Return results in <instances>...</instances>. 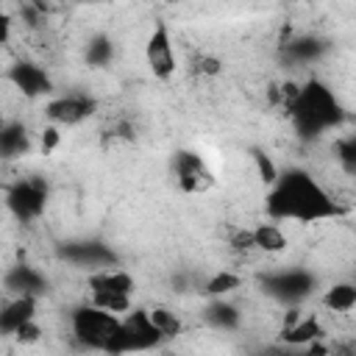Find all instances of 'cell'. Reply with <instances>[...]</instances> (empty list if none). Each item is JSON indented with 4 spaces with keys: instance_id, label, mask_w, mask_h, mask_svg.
Masks as SVG:
<instances>
[{
    "instance_id": "2",
    "label": "cell",
    "mask_w": 356,
    "mask_h": 356,
    "mask_svg": "<svg viewBox=\"0 0 356 356\" xmlns=\"http://www.w3.org/2000/svg\"><path fill=\"white\" fill-rule=\"evenodd\" d=\"M289 117H292V125L295 131L303 136V139H314L320 134H325L328 128L339 125L345 111L342 106L337 103L334 92L317 81V78H309L303 86H300V97L298 103L289 108Z\"/></svg>"
},
{
    "instance_id": "7",
    "label": "cell",
    "mask_w": 356,
    "mask_h": 356,
    "mask_svg": "<svg viewBox=\"0 0 356 356\" xmlns=\"http://www.w3.org/2000/svg\"><path fill=\"white\" fill-rule=\"evenodd\" d=\"M145 61L150 67V72L159 78V81H170L178 70V58H175V47H172V39H170V28L164 22H159L147 42H145Z\"/></svg>"
},
{
    "instance_id": "24",
    "label": "cell",
    "mask_w": 356,
    "mask_h": 356,
    "mask_svg": "<svg viewBox=\"0 0 356 356\" xmlns=\"http://www.w3.org/2000/svg\"><path fill=\"white\" fill-rule=\"evenodd\" d=\"M111 56H114V44H111V39L108 36H95L89 44H86V61L92 64V67H106L108 61H111Z\"/></svg>"
},
{
    "instance_id": "23",
    "label": "cell",
    "mask_w": 356,
    "mask_h": 356,
    "mask_svg": "<svg viewBox=\"0 0 356 356\" xmlns=\"http://www.w3.org/2000/svg\"><path fill=\"white\" fill-rule=\"evenodd\" d=\"M150 320H153V325L161 331L164 339H175V337L181 334V320H178V314L170 312V309H164V306H153V309H150Z\"/></svg>"
},
{
    "instance_id": "4",
    "label": "cell",
    "mask_w": 356,
    "mask_h": 356,
    "mask_svg": "<svg viewBox=\"0 0 356 356\" xmlns=\"http://www.w3.org/2000/svg\"><path fill=\"white\" fill-rule=\"evenodd\" d=\"M164 337L161 331L153 325L150 320V309H131L122 323H120V334L108 350V356H122V353H139V350H150L156 345H161Z\"/></svg>"
},
{
    "instance_id": "18",
    "label": "cell",
    "mask_w": 356,
    "mask_h": 356,
    "mask_svg": "<svg viewBox=\"0 0 356 356\" xmlns=\"http://www.w3.org/2000/svg\"><path fill=\"white\" fill-rule=\"evenodd\" d=\"M89 303L103 309V312H111L117 317H125L134 309V298L131 295H120V292H89Z\"/></svg>"
},
{
    "instance_id": "6",
    "label": "cell",
    "mask_w": 356,
    "mask_h": 356,
    "mask_svg": "<svg viewBox=\"0 0 356 356\" xmlns=\"http://www.w3.org/2000/svg\"><path fill=\"white\" fill-rule=\"evenodd\" d=\"M172 172H175L178 189L184 195H203L217 184L214 172L195 150H178L172 156Z\"/></svg>"
},
{
    "instance_id": "28",
    "label": "cell",
    "mask_w": 356,
    "mask_h": 356,
    "mask_svg": "<svg viewBox=\"0 0 356 356\" xmlns=\"http://www.w3.org/2000/svg\"><path fill=\"white\" fill-rule=\"evenodd\" d=\"M195 70H197L200 75H209V78H214V75H220V72H222V61H220L217 56L200 53V56H197V61H195Z\"/></svg>"
},
{
    "instance_id": "9",
    "label": "cell",
    "mask_w": 356,
    "mask_h": 356,
    "mask_svg": "<svg viewBox=\"0 0 356 356\" xmlns=\"http://www.w3.org/2000/svg\"><path fill=\"white\" fill-rule=\"evenodd\" d=\"M264 289L284 303H298L312 295L314 278L306 270H281V273H273L270 278H264Z\"/></svg>"
},
{
    "instance_id": "30",
    "label": "cell",
    "mask_w": 356,
    "mask_h": 356,
    "mask_svg": "<svg viewBox=\"0 0 356 356\" xmlns=\"http://www.w3.org/2000/svg\"><path fill=\"white\" fill-rule=\"evenodd\" d=\"M331 356H356V339H337L331 345Z\"/></svg>"
},
{
    "instance_id": "29",
    "label": "cell",
    "mask_w": 356,
    "mask_h": 356,
    "mask_svg": "<svg viewBox=\"0 0 356 356\" xmlns=\"http://www.w3.org/2000/svg\"><path fill=\"white\" fill-rule=\"evenodd\" d=\"M58 142H61V134H58L56 125L42 128V136H39V150H42V153H53V150L58 147Z\"/></svg>"
},
{
    "instance_id": "31",
    "label": "cell",
    "mask_w": 356,
    "mask_h": 356,
    "mask_svg": "<svg viewBox=\"0 0 356 356\" xmlns=\"http://www.w3.org/2000/svg\"><path fill=\"white\" fill-rule=\"evenodd\" d=\"M303 356H331V345L325 339H317V342L303 348Z\"/></svg>"
},
{
    "instance_id": "16",
    "label": "cell",
    "mask_w": 356,
    "mask_h": 356,
    "mask_svg": "<svg viewBox=\"0 0 356 356\" xmlns=\"http://www.w3.org/2000/svg\"><path fill=\"white\" fill-rule=\"evenodd\" d=\"M28 147H31V142H28V131H25V125L22 122H6L3 125V134H0V150H3V156L6 159H17V156H25L28 153Z\"/></svg>"
},
{
    "instance_id": "19",
    "label": "cell",
    "mask_w": 356,
    "mask_h": 356,
    "mask_svg": "<svg viewBox=\"0 0 356 356\" xmlns=\"http://www.w3.org/2000/svg\"><path fill=\"white\" fill-rule=\"evenodd\" d=\"M203 317H206V323L214 325V328H236V325H239V312H236V306L225 303L222 298H217L214 303H209L206 312H203Z\"/></svg>"
},
{
    "instance_id": "3",
    "label": "cell",
    "mask_w": 356,
    "mask_h": 356,
    "mask_svg": "<svg viewBox=\"0 0 356 356\" xmlns=\"http://www.w3.org/2000/svg\"><path fill=\"white\" fill-rule=\"evenodd\" d=\"M120 323L122 317L111 314V312H103L92 303L86 306H78L72 314H70V331H72V339L81 345V348H89V350H100V353H108L117 334H120Z\"/></svg>"
},
{
    "instance_id": "13",
    "label": "cell",
    "mask_w": 356,
    "mask_h": 356,
    "mask_svg": "<svg viewBox=\"0 0 356 356\" xmlns=\"http://www.w3.org/2000/svg\"><path fill=\"white\" fill-rule=\"evenodd\" d=\"M44 286H47V284H44L42 273L33 270V267H28V264H17V267H11V270L6 273V289L17 292V295H31V298H36V295L44 292Z\"/></svg>"
},
{
    "instance_id": "22",
    "label": "cell",
    "mask_w": 356,
    "mask_h": 356,
    "mask_svg": "<svg viewBox=\"0 0 356 356\" xmlns=\"http://www.w3.org/2000/svg\"><path fill=\"white\" fill-rule=\"evenodd\" d=\"M334 153H337L339 167H342L350 178H356V131L348 134V136H339V139L334 142Z\"/></svg>"
},
{
    "instance_id": "10",
    "label": "cell",
    "mask_w": 356,
    "mask_h": 356,
    "mask_svg": "<svg viewBox=\"0 0 356 356\" xmlns=\"http://www.w3.org/2000/svg\"><path fill=\"white\" fill-rule=\"evenodd\" d=\"M95 114V100L89 95H64V97H53L44 103V117L53 125H78L86 117Z\"/></svg>"
},
{
    "instance_id": "14",
    "label": "cell",
    "mask_w": 356,
    "mask_h": 356,
    "mask_svg": "<svg viewBox=\"0 0 356 356\" xmlns=\"http://www.w3.org/2000/svg\"><path fill=\"white\" fill-rule=\"evenodd\" d=\"M323 337H325V328H323V323L317 317H303L298 325L278 331V342L289 345V348H306V345H312V342H317Z\"/></svg>"
},
{
    "instance_id": "27",
    "label": "cell",
    "mask_w": 356,
    "mask_h": 356,
    "mask_svg": "<svg viewBox=\"0 0 356 356\" xmlns=\"http://www.w3.org/2000/svg\"><path fill=\"white\" fill-rule=\"evenodd\" d=\"M42 334H44V328H42L36 320H31V323H25V325L14 334V339H17L19 345H36V342L42 339Z\"/></svg>"
},
{
    "instance_id": "8",
    "label": "cell",
    "mask_w": 356,
    "mask_h": 356,
    "mask_svg": "<svg viewBox=\"0 0 356 356\" xmlns=\"http://www.w3.org/2000/svg\"><path fill=\"white\" fill-rule=\"evenodd\" d=\"M6 81L14 83V89L22 97H31V100L53 95V78L47 75V70H42L33 61H17L14 67H8Z\"/></svg>"
},
{
    "instance_id": "5",
    "label": "cell",
    "mask_w": 356,
    "mask_h": 356,
    "mask_svg": "<svg viewBox=\"0 0 356 356\" xmlns=\"http://www.w3.org/2000/svg\"><path fill=\"white\" fill-rule=\"evenodd\" d=\"M44 203H47V184L42 178H19L17 184L6 186V206L22 222L36 220L44 211Z\"/></svg>"
},
{
    "instance_id": "17",
    "label": "cell",
    "mask_w": 356,
    "mask_h": 356,
    "mask_svg": "<svg viewBox=\"0 0 356 356\" xmlns=\"http://www.w3.org/2000/svg\"><path fill=\"white\" fill-rule=\"evenodd\" d=\"M253 239H256V250L261 253H284L289 248V239L284 234L281 225L275 222H261L253 228Z\"/></svg>"
},
{
    "instance_id": "15",
    "label": "cell",
    "mask_w": 356,
    "mask_h": 356,
    "mask_svg": "<svg viewBox=\"0 0 356 356\" xmlns=\"http://www.w3.org/2000/svg\"><path fill=\"white\" fill-rule=\"evenodd\" d=\"M320 303L331 314H348V312H353L356 309V281H337V284H331L323 292Z\"/></svg>"
},
{
    "instance_id": "26",
    "label": "cell",
    "mask_w": 356,
    "mask_h": 356,
    "mask_svg": "<svg viewBox=\"0 0 356 356\" xmlns=\"http://www.w3.org/2000/svg\"><path fill=\"white\" fill-rule=\"evenodd\" d=\"M228 245L234 250H256V239H253V228H234L228 234Z\"/></svg>"
},
{
    "instance_id": "25",
    "label": "cell",
    "mask_w": 356,
    "mask_h": 356,
    "mask_svg": "<svg viewBox=\"0 0 356 356\" xmlns=\"http://www.w3.org/2000/svg\"><path fill=\"white\" fill-rule=\"evenodd\" d=\"M250 156H253V161H256V170H259V178L267 184V186H273L275 181H278V170H275V164H273V159L264 153V150H259V147H253L250 150Z\"/></svg>"
},
{
    "instance_id": "20",
    "label": "cell",
    "mask_w": 356,
    "mask_h": 356,
    "mask_svg": "<svg viewBox=\"0 0 356 356\" xmlns=\"http://www.w3.org/2000/svg\"><path fill=\"white\" fill-rule=\"evenodd\" d=\"M284 53H286V58L295 61V64H309V61H314V58L323 53V42H317V39H312V36H300V39H295V42H286V44H284Z\"/></svg>"
},
{
    "instance_id": "12",
    "label": "cell",
    "mask_w": 356,
    "mask_h": 356,
    "mask_svg": "<svg viewBox=\"0 0 356 356\" xmlns=\"http://www.w3.org/2000/svg\"><path fill=\"white\" fill-rule=\"evenodd\" d=\"M89 292H120V295H134L136 284L134 275L120 270V267H106V270H95L86 278Z\"/></svg>"
},
{
    "instance_id": "11",
    "label": "cell",
    "mask_w": 356,
    "mask_h": 356,
    "mask_svg": "<svg viewBox=\"0 0 356 356\" xmlns=\"http://www.w3.org/2000/svg\"><path fill=\"white\" fill-rule=\"evenodd\" d=\"M31 320H36V298H31V295H14L3 306V312H0V331L6 337H14Z\"/></svg>"
},
{
    "instance_id": "1",
    "label": "cell",
    "mask_w": 356,
    "mask_h": 356,
    "mask_svg": "<svg viewBox=\"0 0 356 356\" xmlns=\"http://www.w3.org/2000/svg\"><path fill=\"white\" fill-rule=\"evenodd\" d=\"M270 220H295V222H320L337 220L345 209L331 197V192L306 170L292 167L278 175L264 200Z\"/></svg>"
},
{
    "instance_id": "21",
    "label": "cell",
    "mask_w": 356,
    "mask_h": 356,
    "mask_svg": "<svg viewBox=\"0 0 356 356\" xmlns=\"http://www.w3.org/2000/svg\"><path fill=\"white\" fill-rule=\"evenodd\" d=\"M242 286V278L236 275V273H231V270H220V273H214L206 284H203V295H209V298H225V295H231L234 289H239Z\"/></svg>"
}]
</instances>
